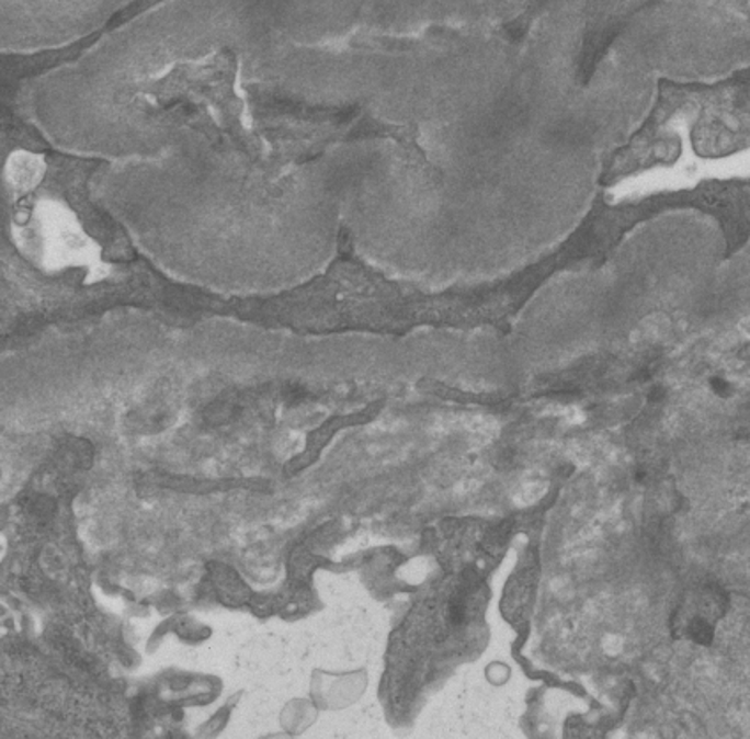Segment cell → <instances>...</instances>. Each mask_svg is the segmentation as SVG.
Instances as JSON below:
<instances>
[{
  "instance_id": "6da1fadb",
  "label": "cell",
  "mask_w": 750,
  "mask_h": 739,
  "mask_svg": "<svg viewBox=\"0 0 750 739\" xmlns=\"http://www.w3.org/2000/svg\"><path fill=\"white\" fill-rule=\"evenodd\" d=\"M43 163L36 156L27 155V152H19V155L11 156L10 163H8V179L20 192H27L29 187L42 178Z\"/></svg>"
},
{
  "instance_id": "7a4b0ae2",
  "label": "cell",
  "mask_w": 750,
  "mask_h": 739,
  "mask_svg": "<svg viewBox=\"0 0 750 739\" xmlns=\"http://www.w3.org/2000/svg\"><path fill=\"white\" fill-rule=\"evenodd\" d=\"M741 329H743V333H746L747 337H750V319L743 320V322H741Z\"/></svg>"
}]
</instances>
